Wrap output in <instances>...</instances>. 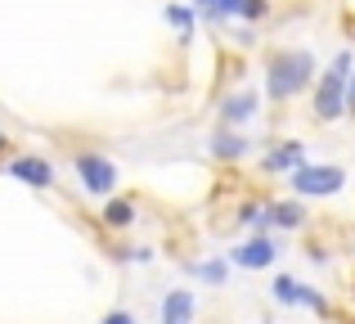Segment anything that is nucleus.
Returning a JSON list of instances; mask_svg holds the SVG:
<instances>
[{
    "instance_id": "1",
    "label": "nucleus",
    "mask_w": 355,
    "mask_h": 324,
    "mask_svg": "<svg viewBox=\"0 0 355 324\" xmlns=\"http://www.w3.org/2000/svg\"><path fill=\"white\" fill-rule=\"evenodd\" d=\"M315 81V54L311 50H275L270 54V72H266V95L270 99H293Z\"/></svg>"
},
{
    "instance_id": "2",
    "label": "nucleus",
    "mask_w": 355,
    "mask_h": 324,
    "mask_svg": "<svg viewBox=\"0 0 355 324\" xmlns=\"http://www.w3.org/2000/svg\"><path fill=\"white\" fill-rule=\"evenodd\" d=\"M351 68H355V54L342 50L338 59L329 63V72L320 77V86H315V117H320V122H338V117L347 113V108H342V95H347Z\"/></svg>"
},
{
    "instance_id": "3",
    "label": "nucleus",
    "mask_w": 355,
    "mask_h": 324,
    "mask_svg": "<svg viewBox=\"0 0 355 324\" xmlns=\"http://www.w3.org/2000/svg\"><path fill=\"white\" fill-rule=\"evenodd\" d=\"M288 185L297 198H333L347 185V171L338 162H302L297 171H288Z\"/></svg>"
},
{
    "instance_id": "4",
    "label": "nucleus",
    "mask_w": 355,
    "mask_h": 324,
    "mask_svg": "<svg viewBox=\"0 0 355 324\" xmlns=\"http://www.w3.org/2000/svg\"><path fill=\"white\" fill-rule=\"evenodd\" d=\"M225 262L239 266V271H270V266L279 262V244L270 235H252V239H243L239 248H230Z\"/></svg>"
},
{
    "instance_id": "5",
    "label": "nucleus",
    "mask_w": 355,
    "mask_h": 324,
    "mask_svg": "<svg viewBox=\"0 0 355 324\" xmlns=\"http://www.w3.org/2000/svg\"><path fill=\"white\" fill-rule=\"evenodd\" d=\"M77 176L90 194H113L117 189V167L104 158V153H81L77 158Z\"/></svg>"
},
{
    "instance_id": "6",
    "label": "nucleus",
    "mask_w": 355,
    "mask_h": 324,
    "mask_svg": "<svg viewBox=\"0 0 355 324\" xmlns=\"http://www.w3.org/2000/svg\"><path fill=\"white\" fill-rule=\"evenodd\" d=\"M5 171L14 176V180L32 185V189H50V185H54V167L45 158H36V153H18V158H9Z\"/></svg>"
},
{
    "instance_id": "7",
    "label": "nucleus",
    "mask_w": 355,
    "mask_h": 324,
    "mask_svg": "<svg viewBox=\"0 0 355 324\" xmlns=\"http://www.w3.org/2000/svg\"><path fill=\"white\" fill-rule=\"evenodd\" d=\"M279 225V230H302L306 225V207L302 198H275V203H261V230Z\"/></svg>"
},
{
    "instance_id": "8",
    "label": "nucleus",
    "mask_w": 355,
    "mask_h": 324,
    "mask_svg": "<svg viewBox=\"0 0 355 324\" xmlns=\"http://www.w3.org/2000/svg\"><path fill=\"white\" fill-rule=\"evenodd\" d=\"M257 117V90L239 86L225 95V104H220V126H230V131H243V122H252Z\"/></svg>"
},
{
    "instance_id": "9",
    "label": "nucleus",
    "mask_w": 355,
    "mask_h": 324,
    "mask_svg": "<svg viewBox=\"0 0 355 324\" xmlns=\"http://www.w3.org/2000/svg\"><path fill=\"white\" fill-rule=\"evenodd\" d=\"M207 149H211V158H216V162H243V158H248V149H252V140H248L243 131H230V126H220V131L211 135Z\"/></svg>"
},
{
    "instance_id": "10",
    "label": "nucleus",
    "mask_w": 355,
    "mask_h": 324,
    "mask_svg": "<svg viewBox=\"0 0 355 324\" xmlns=\"http://www.w3.org/2000/svg\"><path fill=\"white\" fill-rule=\"evenodd\" d=\"M302 162H306L302 144H297V140H284V144H275V149L261 158V171H266V176H288V171H297Z\"/></svg>"
},
{
    "instance_id": "11",
    "label": "nucleus",
    "mask_w": 355,
    "mask_h": 324,
    "mask_svg": "<svg viewBox=\"0 0 355 324\" xmlns=\"http://www.w3.org/2000/svg\"><path fill=\"white\" fill-rule=\"evenodd\" d=\"M193 311H198V298L189 289H171L162 298V324H193Z\"/></svg>"
},
{
    "instance_id": "12",
    "label": "nucleus",
    "mask_w": 355,
    "mask_h": 324,
    "mask_svg": "<svg viewBox=\"0 0 355 324\" xmlns=\"http://www.w3.org/2000/svg\"><path fill=\"white\" fill-rule=\"evenodd\" d=\"M135 198H108L104 203V212H99V225L104 230H126V225H135Z\"/></svg>"
},
{
    "instance_id": "13",
    "label": "nucleus",
    "mask_w": 355,
    "mask_h": 324,
    "mask_svg": "<svg viewBox=\"0 0 355 324\" xmlns=\"http://www.w3.org/2000/svg\"><path fill=\"white\" fill-rule=\"evenodd\" d=\"M189 271L198 275L202 284H211V289H225V280H230V262H225V257H211V262H193Z\"/></svg>"
},
{
    "instance_id": "14",
    "label": "nucleus",
    "mask_w": 355,
    "mask_h": 324,
    "mask_svg": "<svg viewBox=\"0 0 355 324\" xmlns=\"http://www.w3.org/2000/svg\"><path fill=\"white\" fill-rule=\"evenodd\" d=\"M297 284H302V280H293V275H275V284H270V298H275L279 307H297Z\"/></svg>"
},
{
    "instance_id": "15",
    "label": "nucleus",
    "mask_w": 355,
    "mask_h": 324,
    "mask_svg": "<svg viewBox=\"0 0 355 324\" xmlns=\"http://www.w3.org/2000/svg\"><path fill=\"white\" fill-rule=\"evenodd\" d=\"M297 307L315 311V316H329V298L320 289H311V284H297Z\"/></svg>"
},
{
    "instance_id": "16",
    "label": "nucleus",
    "mask_w": 355,
    "mask_h": 324,
    "mask_svg": "<svg viewBox=\"0 0 355 324\" xmlns=\"http://www.w3.org/2000/svg\"><path fill=\"white\" fill-rule=\"evenodd\" d=\"M162 18H166L171 27H180V36H193V9H189V5H166Z\"/></svg>"
},
{
    "instance_id": "17",
    "label": "nucleus",
    "mask_w": 355,
    "mask_h": 324,
    "mask_svg": "<svg viewBox=\"0 0 355 324\" xmlns=\"http://www.w3.org/2000/svg\"><path fill=\"white\" fill-rule=\"evenodd\" d=\"M99 324H139V320L130 316V311H108V316L99 320Z\"/></svg>"
},
{
    "instance_id": "18",
    "label": "nucleus",
    "mask_w": 355,
    "mask_h": 324,
    "mask_svg": "<svg viewBox=\"0 0 355 324\" xmlns=\"http://www.w3.org/2000/svg\"><path fill=\"white\" fill-rule=\"evenodd\" d=\"M342 108H347V113H355V68H351V77H347V95H342Z\"/></svg>"
},
{
    "instance_id": "19",
    "label": "nucleus",
    "mask_w": 355,
    "mask_h": 324,
    "mask_svg": "<svg viewBox=\"0 0 355 324\" xmlns=\"http://www.w3.org/2000/svg\"><path fill=\"white\" fill-rule=\"evenodd\" d=\"M216 5H220V0H198V9H202V14H211Z\"/></svg>"
},
{
    "instance_id": "20",
    "label": "nucleus",
    "mask_w": 355,
    "mask_h": 324,
    "mask_svg": "<svg viewBox=\"0 0 355 324\" xmlns=\"http://www.w3.org/2000/svg\"><path fill=\"white\" fill-rule=\"evenodd\" d=\"M5 144H9V140H5V131H0V153H5Z\"/></svg>"
}]
</instances>
